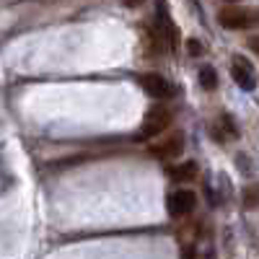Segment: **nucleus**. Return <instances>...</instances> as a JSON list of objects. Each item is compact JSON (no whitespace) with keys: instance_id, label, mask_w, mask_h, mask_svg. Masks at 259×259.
Returning a JSON list of instances; mask_svg holds the SVG:
<instances>
[{"instance_id":"nucleus-1","label":"nucleus","mask_w":259,"mask_h":259,"mask_svg":"<svg viewBox=\"0 0 259 259\" xmlns=\"http://www.w3.org/2000/svg\"><path fill=\"white\" fill-rule=\"evenodd\" d=\"M171 124V112L166 106H150L143 124H140V133L138 140H150V138H158L161 133H166V127Z\"/></svg>"},{"instance_id":"nucleus-2","label":"nucleus","mask_w":259,"mask_h":259,"mask_svg":"<svg viewBox=\"0 0 259 259\" xmlns=\"http://www.w3.org/2000/svg\"><path fill=\"white\" fill-rule=\"evenodd\" d=\"M218 21H221V26H226V29H251V26H259V11H251V8H223L218 13Z\"/></svg>"},{"instance_id":"nucleus-3","label":"nucleus","mask_w":259,"mask_h":259,"mask_svg":"<svg viewBox=\"0 0 259 259\" xmlns=\"http://www.w3.org/2000/svg\"><path fill=\"white\" fill-rule=\"evenodd\" d=\"M140 85L145 89V94H150L153 99H174L177 96V85L168 78H163L161 73H145L140 75Z\"/></svg>"},{"instance_id":"nucleus-4","label":"nucleus","mask_w":259,"mask_h":259,"mask_svg":"<svg viewBox=\"0 0 259 259\" xmlns=\"http://www.w3.org/2000/svg\"><path fill=\"white\" fill-rule=\"evenodd\" d=\"M194 205H197V194H194L192 189H177V192H171L168 200H166V207H168L171 218H182V215L192 212Z\"/></svg>"},{"instance_id":"nucleus-5","label":"nucleus","mask_w":259,"mask_h":259,"mask_svg":"<svg viewBox=\"0 0 259 259\" xmlns=\"http://www.w3.org/2000/svg\"><path fill=\"white\" fill-rule=\"evenodd\" d=\"M231 75H233V80L239 83L244 91H254V89H256V73H254V68L249 65V60H244V57H233Z\"/></svg>"},{"instance_id":"nucleus-6","label":"nucleus","mask_w":259,"mask_h":259,"mask_svg":"<svg viewBox=\"0 0 259 259\" xmlns=\"http://www.w3.org/2000/svg\"><path fill=\"white\" fill-rule=\"evenodd\" d=\"M182 148H184L182 135H168L166 140L150 145V153H153L156 158H161V161H171V158H177L182 153Z\"/></svg>"},{"instance_id":"nucleus-7","label":"nucleus","mask_w":259,"mask_h":259,"mask_svg":"<svg viewBox=\"0 0 259 259\" xmlns=\"http://www.w3.org/2000/svg\"><path fill=\"white\" fill-rule=\"evenodd\" d=\"M158 31H161L163 41H168V47L177 50V41H179L177 26H174V21H171V16H168V11L163 6V0H158Z\"/></svg>"},{"instance_id":"nucleus-8","label":"nucleus","mask_w":259,"mask_h":259,"mask_svg":"<svg viewBox=\"0 0 259 259\" xmlns=\"http://www.w3.org/2000/svg\"><path fill=\"white\" fill-rule=\"evenodd\" d=\"M168 174L174 182H192L194 177H197V163L194 161H184V163H177L168 168Z\"/></svg>"},{"instance_id":"nucleus-9","label":"nucleus","mask_w":259,"mask_h":259,"mask_svg":"<svg viewBox=\"0 0 259 259\" xmlns=\"http://www.w3.org/2000/svg\"><path fill=\"white\" fill-rule=\"evenodd\" d=\"M212 135H215V140H228V138H239V130H236V124L228 114H223L218 119V124H215Z\"/></svg>"},{"instance_id":"nucleus-10","label":"nucleus","mask_w":259,"mask_h":259,"mask_svg":"<svg viewBox=\"0 0 259 259\" xmlns=\"http://www.w3.org/2000/svg\"><path fill=\"white\" fill-rule=\"evenodd\" d=\"M200 83H202V89H205V91L218 89V73H215L210 65H205V68L200 70Z\"/></svg>"},{"instance_id":"nucleus-11","label":"nucleus","mask_w":259,"mask_h":259,"mask_svg":"<svg viewBox=\"0 0 259 259\" xmlns=\"http://www.w3.org/2000/svg\"><path fill=\"white\" fill-rule=\"evenodd\" d=\"M244 207L246 210H256L259 207V184L244 189Z\"/></svg>"},{"instance_id":"nucleus-12","label":"nucleus","mask_w":259,"mask_h":259,"mask_svg":"<svg viewBox=\"0 0 259 259\" xmlns=\"http://www.w3.org/2000/svg\"><path fill=\"white\" fill-rule=\"evenodd\" d=\"M187 50H189L192 57H200V55H202V45H200L197 39H189V41H187Z\"/></svg>"},{"instance_id":"nucleus-13","label":"nucleus","mask_w":259,"mask_h":259,"mask_svg":"<svg viewBox=\"0 0 259 259\" xmlns=\"http://www.w3.org/2000/svg\"><path fill=\"white\" fill-rule=\"evenodd\" d=\"M249 45H251V50H254V52L259 55V36H254V39L249 41Z\"/></svg>"},{"instance_id":"nucleus-14","label":"nucleus","mask_w":259,"mask_h":259,"mask_svg":"<svg viewBox=\"0 0 259 259\" xmlns=\"http://www.w3.org/2000/svg\"><path fill=\"white\" fill-rule=\"evenodd\" d=\"M182 256H184V259H194V251H192V249H189V246H187V249H184V254H182Z\"/></svg>"},{"instance_id":"nucleus-15","label":"nucleus","mask_w":259,"mask_h":259,"mask_svg":"<svg viewBox=\"0 0 259 259\" xmlns=\"http://www.w3.org/2000/svg\"><path fill=\"white\" fill-rule=\"evenodd\" d=\"M124 3H127L130 8H133V6H138V3H143V0H124Z\"/></svg>"},{"instance_id":"nucleus-16","label":"nucleus","mask_w":259,"mask_h":259,"mask_svg":"<svg viewBox=\"0 0 259 259\" xmlns=\"http://www.w3.org/2000/svg\"><path fill=\"white\" fill-rule=\"evenodd\" d=\"M231 3H233V0H231Z\"/></svg>"}]
</instances>
